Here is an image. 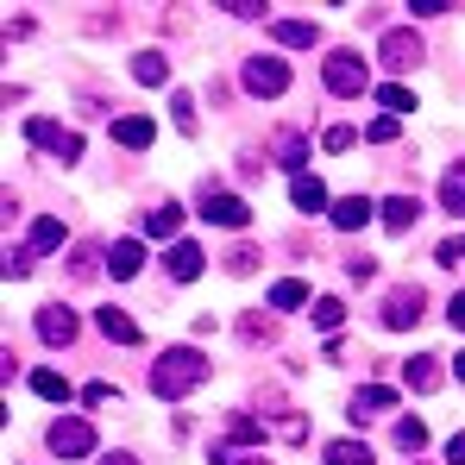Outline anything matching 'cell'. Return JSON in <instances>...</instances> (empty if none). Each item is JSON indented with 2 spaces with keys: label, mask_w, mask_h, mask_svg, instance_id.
Segmentation results:
<instances>
[{
  "label": "cell",
  "mask_w": 465,
  "mask_h": 465,
  "mask_svg": "<svg viewBox=\"0 0 465 465\" xmlns=\"http://www.w3.org/2000/svg\"><path fill=\"white\" fill-rule=\"evenodd\" d=\"M57 245H64V221H51V214H45V221H32V239H25V252H32V258H38V252H57Z\"/></svg>",
  "instance_id": "obj_26"
},
{
  "label": "cell",
  "mask_w": 465,
  "mask_h": 465,
  "mask_svg": "<svg viewBox=\"0 0 465 465\" xmlns=\"http://www.w3.org/2000/svg\"><path fill=\"white\" fill-rule=\"evenodd\" d=\"M447 321H453V327H460V333H465V290H460V296H453V302H447Z\"/></svg>",
  "instance_id": "obj_44"
},
{
  "label": "cell",
  "mask_w": 465,
  "mask_h": 465,
  "mask_svg": "<svg viewBox=\"0 0 465 465\" xmlns=\"http://www.w3.org/2000/svg\"><path fill=\"white\" fill-rule=\"evenodd\" d=\"M94 327H101V340H114V346H139V321H133L126 309H101Z\"/></svg>",
  "instance_id": "obj_12"
},
{
  "label": "cell",
  "mask_w": 465,
  "mask_h": 465,
  "mask_svg": "<svg viewBox=\"0 0 465 465\" xmlns=\"http://www.w3.org/2000/svg\"><path fill=\"white\" fill-rule=\"evenodd\" d=\"M365 139H371V145H390V139H396V114H378V120L365 126Z\"/></svg>",
  "instance_id": "obj_37"
},
{
  "label": "cell",
  "mask_w": 465,
  "mask_h": 465,
  "mask_svg": "<svg viewBox=\"0 0 465 465\" xmlns=\"http://www.w3.org/2000/svg\"><path fill=\"white\" fill-rule=\"evenodd\" d=\"M440 208H447V214H465V163L440 183Z\"/></svg>",
  "instance_id": "obj_31"
},
{
  "label": "cell",
  "mask_w": 465,
  "mask_h": 465,
  "mask_svg": "<svg viewBox=\"0 0 465 465\" xmlns=\"http://www.w3.org/2000/svg\"><path fill=\"white\" fill-rule=\"evenodd\" d=\"M258 264H264V258H258L252 245H232V252H227V271H232V277H252Z\"/></svg>",
  "instance_id": "obj_34"
},
{
  "label": "cell",
  "mask_w": 465,
  "mask_h": 465,
  "mask_svg": "<svg viewBox=\"0 0 465 465\" xmlns=\"http://www.w3.org/2000/svg\"><path fill=\"white\" fill-rule=\"evenodd\" d=\"M239 333H245L252 346H271V340H277V321H271V314H245V321H239Z\"/></svg>",
  "instance_id": "obj_30"
},
{
  "label": "cell",
  "mask_w": 465,
  "mask_h": 465,
  "mask_svg": "<svg viewBox=\"0 0 465 465\" xmlns=\"http://www.w3.org/2000/svg\"><path fill=\"white\" fill-rule=\"evenodd\" d=\"M170 120L176 133H195V94H170Z\"/></svg>",
  "instance_id": "obj_33"
},
{
  "label": "cell",
  "mask_w": 465,
  "mask_h": 465,
  "mask_svg": "<svg viewBox=\"0 0 465 465\" xmlns=\"http://www.w3.org/2000/svg\"><path fill=\"white\" fill-rule=\"evenodd\" d=\"M378 57H384V70H415V64H421V38H415V25H390L384 38H378Z\"/></svg>",
  "instance_id": "obj_6"
},
{
  "label": "cell",
  "mask_w": 465,
  "mask_h": 465,
  "mask_svg": "<svg viewBox=\"0 0 465 465\" xmlns=\"http://www.w3.org/2000/svg\"><path fill=\"white\" fill-rule=\"evenodd\" d=\"M221 13H232V19H264L271 6L264 0H221Z\"/></svg>",
  "instance_id": "obj_36"
},
{
  "label": "cell",
  "mask_w": 465,
  "mask_h": 465,
  "mask_svg": "<svg viewBox=\"0 0 465 465\" xmlns=\"http://www.w3.org/2000/svg\"><path fill=\"white\" fill-rule=\"evenodd\" d=\"M421 309H428V296H421L415 283H402V290H390V296H384V327H390V333H402V327L421 321Z\"/></svg>",
  "instance_id": "obj_8"
},
{
  "label": "cell",
  "mask_w": 465,
  "mask_h": 465,
  "mask_svg": "<svg viewBox=\"0 0 465 465\" xmlns=\"http://www.w3.org/2000/svg\"><path fill=\"white\" fill-rule=\"evenodd\" d=\"M396 447H402V453H421V447H428V421H421V415H402V421H396Z\"/></svg>",
  "instance_id": "obj_28"
},
{
  "label": "cell",
  "mask_w": 465,
  "mask_h": 465,
  "mask_svg": "<svg viewBox=\"0 0 465 465\" xmlns=\"http://www.w3.org/2000/svg\"><path fill=\"white\" fill-rule=\"evenodd\" d=\"M271 157L290 170V183H296V176H309V170H302V163H309V139H302L296 126H277V133H271Z\"/></svg>",
  "instance_id": "obj_9"
},
{
  "label": "cell",
  "mask_w": 465,
  "mask_h": 465,
  "mask_svg": "<svg viewBox=\"0 0 465 465\" xmlns=\"http://www.w3.org/2000/svg\"><path fill=\"white\" fill-rule=\"evenodd\" d=\"M114 396H120V390H114V384H88V390H82V402H88V409H107Z\"/></svg>",
  "instance_id": "obj_42"
},
{
  "label": "cell",
  "mask_w": 465,
  "mask_h": 465,
  "mask_svg": "<svg viewBox=\"0 0 465 465\" xmlns=\"http://www.w3.org/2000/svg\"><path fill=\"white\" fill-rule=\"evenodd\" d=\"M321 145H327V152H352V145H359V133H352V126H327V133H321Z\"/></svg>",
  "instance_id": "obj_35"
},
{
  "label": "cell",
  "mask_w": 465,
  "mask_h": 465,
  "mask_svg": "<svg viewBox=\"0 0 465 465\" xmlns=\"http://www.w3.org/2000/svg\"><path fill=\"white\" fill-rule=\"evenodd\" d=\"M133 82H145V88H163V82H170V64H163V51H139V57H133Z\"/></svg>",
  "instance_id": "obj_23"
},
{
  "label": "cell",
  "mask_w": 465,
  "mask_h": 465,
  "mask_svg": "<svg viewBox=\"0 0 465 465\" xmlns=\"http://www.w3.org/2000/svg\"><path fill=\"white\" fill-rule=\"evenodd\" d=\"M239 82H245V94L271 101V94H283V88H290V64H283V57H252V64L239 70Z\"/></svg>",
  "instance_id": "obj_3"
},
{
  "label": "cell",
  "mask_w": 465,
  "mask_h": 465,
  "mask_svg": "<svg viewBox=\"0 0 465 465\" xmlns=\"http://www.w3.org/2000/svg\"><path fill=\"white\" fill-rule=\"evenodd\" d=\"M227 447H264V421H258V415H232L227 421Z\"/></svg>",
  "instance_id": "obj_25"
},
{
  "label": "cell",
  "mask_w": 465,
  "mask_h": 465,
  "mask_svg": "<svg viewBox=\"0 0 465 465\" xmlns=\"http://www.w3.org/2000/svg\"><path fill=\"white\" fill-rule=\"evenodd\" d=\"M378 221H384L390 232H409L415 221H421V202H415V195H390L384 208H378Z\"/></svg>",
  "instance_id": "obj_20"
},
{
  "label": "cell",
  "mask_w": 465,
  "mask_h": 465,
  "mask_svg": "<svg viewBox=\"0 0 465 465\" xmlns=\"http://www.w3.org/2000/svg\"><path fill=\"white\" fill-rule=\"evenodd\" d=\"M76 333H82L76 309H64V302H51V309H38V340H45V346H70Z\"/></svg>",
  "instance_id": "obj_10"
},
{
  "label": "cell",
  "mask_w": 465,
  "mask_h": 465,
  "mask_svg": "<svg viewBox=\"0 0 465 465\" xmlns=\"http://www.w3.org/2000/svg\"><path fill=\"white\" fill-rule=\"evenodd\" d=\"M390 409H396V390H384V384H365L352 396V421H359V428H365L371 415H390Z\"/></svg>",
  "instance_id": "obj_14"
},
{
  "label": "cell",
  "mask_w": 465,
  "mask_h": 465,
  "mask_svg": "<svg viewBox=\"0 0 465 465\" xmlns=\"http://www.w3.org/2000/svg\"><path fill=\"white\" fill-rule=\"evenodd\" d=\"M290 202H296L302 214H333V202H327L321 176H296V183H290Z\"/></svg>",
  "instance_id": "obj_17"
},
{
  "label": "cell",
  "mask_w": 465,
  "mask_h": 465,
  "mask_svg": "<svg viewBox=\"0 0 465 465\" xmlns=\"http://www.w3.org/2000/svg\"><path fill=\"white\" fill-rule=\"evenodd\" d=\"M157 139V120H145V114H120L114 120V145H126V152H145Z\"/></svg>",
  "instance_id": "obj_11"
},
{
  "label": "cell",
  "mask_w": 465,
  "mask_h": 465,
  "mask_svg": "<svg viewBox=\"0 0 465 465\" xmlns=\"http://www.w3.org/2000/svg\"><path fill=\"white\" fill-rule=\"evenodd\" d=\"M25 139H32V145H45V152L57 157V163H82V139H76V133H64V126L38 120V114L25 120Z\"/></svg>",
  "instance_id": "obj_5"
},
{
  "label": "cell",
  "mask_w": 465,
  "mask_h": 465,
  "mask_svg": "<svg viewBox=\"0 0 465 465\" xmlns=\"http://www.w3.org/2000/svg\"><path fill=\"white\" fill-rule=\"evenodd\" d=\"M271 309H314V302H309V283H302V277L271 283Z\"/></svg>",
  "instance_id": "obj_24"
},
{
  "label": "cell",
  "mask_w": 465,
  "mask_h": 465,
  "mask_svg": "<svg viewBox=\"0 0 465 465\" xmlns=\"http://www.w3.org/2000/svg\"><path fill=\"white\" fill-rule=\"evenodd\" d=\"M309 321L321 327V333H340V321H346V302H340V296H314Z\"/></svg>",
  "instance_id": "obj_27"
},
{
  "label": "cell",
  "mask_w": 465,
  "mask_h": 465,
  "mask_svg": "<svg viewBox=\"0 0 465 465\" xmlns=\"http://www.w3.org/2000/svg\"><path fill=\"white\" fill-rule=\"evenodd\" d=\"M208 384V359L195 352V346H163V359L152 365V390L163 402H176V396H189V390Z\"/></svg>",
  "instance_id": "obj_1"
},
{
  "label": "cell",
  "mask_w": 465,
  "mask_h": 465,
  "mask_svg": "<svg viewBox=\"0 0 465 465\" xmlns=\"http://www.w3.org/2000/svg\"><path fill=\"white\" fill-rule=\"evenodd\" d=\"M232 465H271V460H264V453H239Z\"/></svg>",
  "instance_id": "obj_47"
},
{
  "label": "cell",
  "mask_w": 465,
  "mask_h": 465,
  "mask_svg": "<svg viewBox=\"0 0 465 465\" xmlns=\"http://www.w3.org/2000/svg\"><path fill=\"white\" fill-rule=\"evenodd\" d=\"M409 13L415 19H440V13H453V0H409Z\"/></svg>",
  "instance_id": "obj_41"
},
{
  "label": "cell",
  "mask_w": 465,
  "mask_h": 465,
  "mask_svg": "<svg viewBox=\"0 0 465 465\" xmlns=\"http://www.w3.org/2000/svg\"><path fill=\"white\" fill-rule=\"evenodd\" d=\"M271 38L290 45V51H309L314 38H321V25H314V19H271Z\"/></svg>",
  "instance_id": "obj_16"
},
{
  "label": "cell",
  "mask_w": 465,
  "mask_h": 465,
  "mask_svg": "<svg viewBox=\"0 0 465 465\" xmlns=\"http://www.w3.org/2000/svg\"><path fill=\"white\" fill-rule=\"evenodd\" d=\"M202 264H208V258H202V245H189V239H176V245H170V277H176V283H195V277H202Z\"/></svg>",
  "instance_id": "obj_19"
},
{
  "label": "cell",
  "mask_w": 465,
  "mask_h": 465,
  "mask_svg": "<svg viewBox=\"0 0 465 465\" xmlns=\"http://www.w3.org/2000/svg\"><path fill=\"white\" fill-rule=\"evenodd\" d=\"M321 460H327V465H378V453H371L365 440H327Z\"/></svg>",
  "instance_id": "obj_21"
},
{
  "label": "cell",
  "mask_w": 465,
  "mask_h": 465,
  "mask_svg": "<svg viewBox=\"0 0 465 465\" xmlns=\"http://www.w3.org/2000/svg\"><path fill=\"white\" fill-rule=\"evenodd\" d=\"M101 465H139L133 453H101Z\"/></svg>",
  "instance_id": "obj_46"
},
{
  "label": "cell",
  "mask_w": 465,
  "mask_h": 465,
  "mask_svg": "<svg viewBox=\"0 0 465 465\" xmlns=\"http://www.w3.org/2000/svg\"><path fill=\"white\" fill-rule=\"evenodd\" d=\"M107 271H114L120 283H126V277H139V271H145V245H139V239H120V245L107 252Z\"/></svg>",
  "instance_id": "obj_18"
},
{
  "label": "cell",
  "mask_w": 465,
  "mask_h": 465,
  "mask_svg": "<svg viewBox=\"0 0 465 465\" xmlns=\"http://www.w3.org/2000/svg\"><path fill=\"white\" fill-rule=\"evenodd\" d=\"M434 258H440V264H460V258H465V239H447V245H440Z\"/></svg>",
  "instance_id": "obj_43"
},
{
  "label": "cell",
  "mask_w": 465,
  "mask_h": 465,
  "mask_svg": "<svg viewBox=\"0 0 465 465\" xmlns=\"http://www.w3.org/2000/svg\"><path fill=\"white\" fill-rule=\"evenodd\" d=\"M51 453H64V460H88L94 453V428L82 421V415H64V421H51Z\"/></svg>",
  "instance_id": "obj_4"
},
{
  "label": "cell",
  "mask_w": 465,
  "mask_h": 465,
  "mask_svg": "<svg viewBox=\"0 0 465 465\" xmlns=\"http://www.w3.org/2000/svg\"><path fill=\"white\" fill-rule=\"evenodd\" d=\"M346 277H352V283H371V277H378V264H371L365 252H352V258H346Z\"/></svg>",
  "instance_id": "obj_39"
},
{
  "label": "cell",
  "mask_w": 465,
  "mask_h": 465,
  "mask_svg": "<svg viewBox=\"0 0 465 465\" xmlns=\"http://www.w3.org/2000/svg\"><path fill=\"white\" fill-rule=\"evenodd\" d=\"M371 214H378V208H371L365 195H340L327 221H333V227H340V232H359V227H365V221H371Z\"/></svg>",
  "instance_id": "obj_15"
},
{
  "label": "cell",
  "mask_w": 465,
  "mask_h": 465,
  "mask_svg": "<svg viewBox=\"0 0 465 465\" xmlns=\"http://www.w3.org/2000/svg\"><path fill=\"white\" fill-rule=\"evenodd\" d=\"M70 271H76L82 283H88V277H101V252H88V245H82V252H76V264H70Z\"/></svg>",
  "instance_id": "obj_40"
},
{
  "label": "cell",
  "mask_w": 465,
  "mask_h": 465,
  "mask_svg": "<svg viewBox=\"0 0 465 465\" xmlns=\"http://www.w3.org/2000/svg\"><path fill=\"white\" fill-rule=\"evenodd\" d=\"M378 107H390V114H415V94H409L402 82H384V88H378Z\"/></svg>",
  "instance_id": "obj_32"
},
{
  "label": "cell",
  "mask_w": 465,
  "mask_h": 465,
  "mask_svg": "<svg viewBox=\"0 0 465 465\" xmlns=\"http://www.w3.org/2000/svg\"><path fill=\"white\" fill-rule=\"evenodd\" d=\"M321 76H327L333 94H365V88H371V70H365V57H359V51H327Z\"/></svg>",
  "instance_id": "obj_2"
},
{
  "label": "cell",
  "mask_w": 465,
  "mask_h": 465,
  "mask_svg": "<svg viewBox=\"0 0 465 465\" xmlns=\"http://www.w3.org/2000/svg\"><path fill=\"white\" fill-rule=\"evenodd\" d=\"M202 221H208V227H245V221H252V208H245V202H239V195H227V189H214V183H208V195H202Z\"/></svg>",
  "instance_id": "obj_7"
},
{
  "label": "cell",
  "mask_w": 465,
  "mask_h": 465,
  "mask_svg": "<svg viewBox=\"0 0 465 465\" xmlns=\"http://www.w3.org/2000/svg\"><path fill=\"white\" fill-rule=\"evenodd\" d=\"M145 232H152V239H176V232H183V208H176V202H157L152 214H145Z\"/></svg>",
  "instance_id": "obj_22"
},
{
  "label": "cell",
  "mask_w": 465,
  "mask_h": 465,
  "mask_svg": "<svg viewBox=\"0 0 465 465\" xmlns=\"http://www.w3.org/2000/svg\"><path fill=\"white\" fill-rule=\"evenodd\" d=\"M0 271H6V283H19V277H32V252H6V264H0Z\"/></svg>",
  "instance_id": "obj_38"
},
{
  "label": "cell",
  "mask_w": 465,
  "mask_h": 465,
  "mask_svg": "<svg viewBox=\"0 0 465 465\" xmlns=\"http://www.w3.org/2000/svg\"><path fill=\"white\" fill-rule=\"evenodd\" d=\"M453 378H460V384H465V352H460V359H453Z\"/></svg>",
  "instance_id": "obj_48"
},
{
  "label": "cell",
  "mask_w": 465,
  "mask_h": 465,
  "mask_svg": "<svg viewBox=\"0 0 465 465\" xmlns=\"http://www.w3.org/2000/svg\"><path fill=\"white\" fill-rule=\"evenodd\" d=\"M402 384L415 390V396H428V390L440 384V359H434V352H415V359H402Z\"/></svg>",
  "instance_id": "obj_13"
},
{
  "label": "cell",
  "mask_w": 465,
  "mask_h": 465,
  "mask_svg": "<svg viewBox=\"0 0 465 465\" xmlns=\"http://www.w3.org/2000/svg\"><path fill=\"white\" fill-rule=\"evenodd\" d=\"M32 390H38L45 402H70V378H64V371H32Z\"/></svg>",
  "instance_id": "obj_29"
},
{
  "label": "cell",
  "mask_w": 465,
  "mask_h": 465,
  "mask_svg": "<svg viewBox=\"0 0 465 465\" xmlns=\"http://www.w3.org/2000/svg\"><path fill=\"white\" fill-rule=\"evenodd\" d=\"M447 465H465V434H453V440H447Z\"/></svg>",
  "instance_id": "obj_45"
}]
</instances>
